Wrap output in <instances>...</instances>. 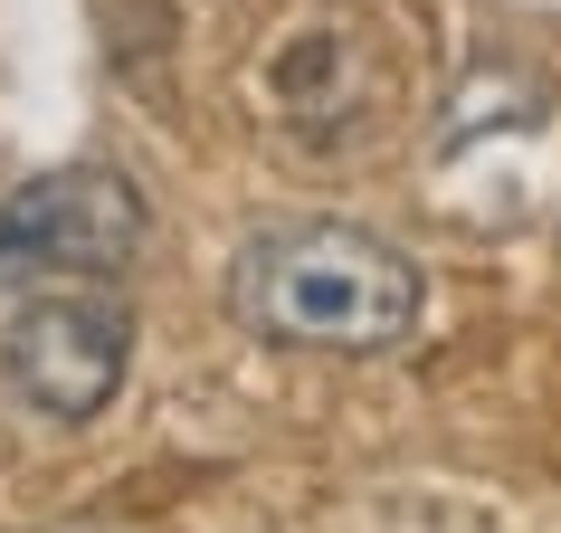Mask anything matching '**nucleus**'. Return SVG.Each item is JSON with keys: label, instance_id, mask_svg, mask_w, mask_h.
Instances as JSON below:
<instances>
[{"label": "nucleus", "instance_id": "obj_1", "mask_svg": "<svg viewBox=\"0 0 561 533\" xmlns=\"http://www.w3.org/2000/svg\"><path fill=\"white\" fill-rule=\"evenodd\" d=\"M419 266L353 219H286L229 266L238 325L286 353H390L419 325Z\"/></svg>", "mask_w": 561, "mask_h": 533}, {"label": "nucleus", "instance_id": "obj_2", "mask_svg": "<svg viewBox=\"0 0 561 533\" xmlns=\"http://www.w3.org/2000/svg\"><path fill=\"white\" fill-rule=\"evenodd\" d=\"M144 258V201L134 181L105 162H67L38 172L0 201V296H38V286H115Z\"/></svg>", "mask_w": 561, "mask_h": 533}, {"label": "nucleus", "instance_id": "obj_3", "mask_svg": "<svg viewBox=\"0 0 561 533\" xmlns=\"http://www.w3.org/2000/svg\"><path fill=\"white\" fill-rule=\"evenodd\" d=\"M124 362H134V325H124V305L95 296V286H67V296L20 305L10 333H0L10 390H20L38 419H67V429L95 419L124 390Z\"/></svg>", "mask_w": 561, "mask_h": 533}]
</instances>
